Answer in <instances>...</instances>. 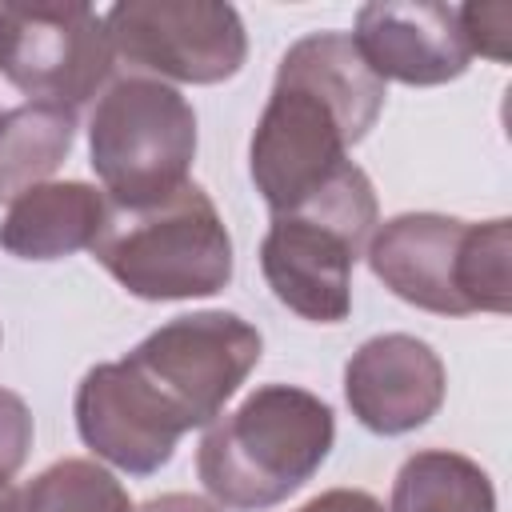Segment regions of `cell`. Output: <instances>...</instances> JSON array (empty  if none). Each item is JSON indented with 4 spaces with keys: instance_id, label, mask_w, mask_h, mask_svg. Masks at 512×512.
Returning <instances> with one entry per match:
<instances>
[{
    "instance_id": "8fae6325",
    "label": "cell",
    "mask_w": 512,
    "mask_h": 512,
    "mask_svg": "<svg viewBox=\"0 0 512 512\" xmlns=\"http://www.w3.org/2000/svg\"><path fill=\"white\" fill-rule=\"evenodd\" d=\"M348 36L384 84L396 80L408 88H432L464 76L472 64L456 4L376 0L356 12V32Z\"/></svg>"
},
{
    "instance_id": "6da1fadb",
    "label": "cell",
    "mask_w": 512,
    "mask_h": 512,
    "mask_svg": "<svg viewBox=\"0 0 512 512\" xmlns=\"http://www.w3.org/2000/svg\"><path fill=\"white\" fill-rule=\"evenodd\" d=\"M264 340L236 312H188L148 332L124 360L76 384L80 440L128 476H152L184 432L208 428L260 364Z\"/></svg>"
},
{
    "instance_id": "7c38bea8",
    "label": "cell",
    "mask_w": 512,
    "mask_h": 512,
    "mask_svg": "<svg viewBox=\"0 0 512 512\" xmlns=\"http://www.w3.org/2000/svg\"><path fill=\"white\" fill-rule=\"evenodd\" d=\"M108 208V196L84 180H44L8 204L0 220V248L16 260H64L92 248Z\"/></svg>"
},
{
    "instance_id": "277c9868",
    "label": "cell",
    "mask_w": 512,
    "mask_h": 512,
    "mask_svg": "<svg viewBox=\"0 0 512 512\" xmlns=\"http://www.w3.org/2000/svg\"><path fill=\"white\" fill-rule=\"evenodd\" d=\"M372 276L404 304L436 316L512 308V220L484 224L444 212H400L384 220L368 248Z\"/></svg>"
},
{
    "instance_id": "ac0fdd59",
    "label": "cell",
    "mask_w": 512,
    "mask_h": 512,
    "mask_svg": "<svg viewBox=\"0 0 512 512\" xmlns=\"http://www.w3.org/2000/svg\"><path fill=\"white\" fill-rule=\"evenodd\" d=\"M296 512H388V508L364 488H328L308 504H300Z\"/></svg>"
},
{
    "instance_id": "ba28073f",
    "label": "cell",
    "mask_w": 512,
    "mask_h": 512,
    "mask_svg": "<svg viewBox=\"0 0 512 512\" xmlns=\"http://www.w3.org/2000/svg\"><path fill=\"white\" fill-rule=\"evenodd\" d=\"M112 56L132 76L176 84H224L248 60V32L232 4L124 0L104 12Z\"/></svg>"
},
{
    "instance_id": "2e32d148",
    "label": "cell",
    "mask_w": 512,
    "mask_h": 512,
    "mask_svg": "<svg viewBox=\"0 0 512 512\" xmlns=\"http://www.w3.org/2000/svg\"><path fill=\"white\" fill-rule=\"evenodd\" d=\"M460 16V32L468 40V52L488 56L496 64H504L512 56V4L496 0V4H456Z\"/></svg>"
},
{
    "instance_id": "7a4b0ae2",
    "label": "cell",
    "mask_w": 512,
    "mask_h": 512,
    "mask_svg": "<svg viewBox=\"0 0 512 512\" xmlns=\"http://www.w3.org/2000/svg\"><path fill=\"white\" fill-rule=\"evenodd\" d=\"M384 96V80L348 32H308L280 56L248 144V172L272 216L296 208L348 164V148L380 120Z\"/></svg>"
},
{
    "instance_id": "8992f818",
    "label": "cell",
    "mask_w": 512,
    "mask_h": 512,
    "mask_svg": "<svg viewBox=\"0 0 512 512\" xmlns=\"http://www.w3.org/2000/svg\"><path fill=\"white\" fill-rule=\"evenodd\" d=\"M88 252L136 300L216 296L232 280V236L196 180L148 208H108Z\"/></svg>"
},
{
    "instance_id": "3957f363",
    "label": "cell",
    "mask_w": 512,
    "mask_h": 512,
    "mask_svg": "<svg viewBox=\"0 0 512 512\" xmlns=\"http://www.w3.org/2000/svg\"><path fill=\"white\" fill-rule=\"evenodd\" d=\"M336 444L332 408L296 384H264L216 416L196 448L204 492L232 512H264L300 492Z\"/></svg>"
},
{
    "instance_id": "52a82bcc",
    "label": "cell",
    "mask_w": 512,
    "mask_h": 512,
    "mask_svg": "<svg viewBox=\"0 0 512 512\" xmlns=\"http://www.w3.org/2000/svg\"><path fill=\"white\" fill-rule=\"evenodd\" d=\"M196 112L152 76L112 80L88 116V164L112 208H148L188 184Z\"/></svg>"
},
{
    "instance_id": "d6986e66",
    "label": "cell",
    "mask_w": 512,
    "mask_h": 512,
    "mask_svg": "<svg viewBox=\"0 0 512 512\" xmlns=\"http://www.w3.org/2000/svg\"><path fill=\"white\" fill-rule=\"evenodd\" d=\"M136 512H224V508L216 500H204V496H192V492H164V496L144 500Z\"/></svg>"
},
{
    "instance_id": "9a60e30c",
    "label": "cell",
    "mask_w": 512,
    "mask_h": 512,
    "mask_svg": "<svg viewBox=\"0 0 512 512\" xmlns=\"http://www.w3.org/2000/svg\"><path fill=\"white\" fill-rule=\"evenodd\" d=\"M12 512H136L128 488L96 460H56L12 496Z\"/></svg>"
},
{
    "instance_id": "30bf717a",
    "label": "cell",
    "mask_w": 512,
    "mask_h": 512,
    "mask_svg": "<svg viewBox=\"0 0 512 512\" xmlns=\"http://www.w3.org/2000/svg\"><path fill=\"white\" fill-rule=\"evenodd\" d=\"M444 364L432 344L408 332L364 340L344 364V400L352 416L376 436H404L424 428L444 404Z\"/></svg>"
},
{
    "instance_id": "5bb4252c",
    "label": "cell",
    "mask_w": 512,
    "mask_h": 512,
    "mask_svg": "<svg viewBox=\"0 0 512 512\" xmlns=\"http://www.w3.org/2000/svg\"><path fill=\"white\" fill-rule=\"evenodd\" d=\"M388 512H496V488L476 460L424 448L400 464Z\"/></svg>"
},
{
    "instance_id": "4fadbf2b",
    "label": "cell",
    "mask_w": 512,
    "mask_h": 512,
    "mask_svg": "<svg viewBox=\"0 0 512 512\" xmlns=\"http://www.w3.org/2000/svg\"><path fill=\"white\" fill-rule=\"evenodd\" d=\"M76 144V112L56 104H16L0 112V200L44 184Z\"/></svg>"
},
{
    "instance_id": "5b68a950",
    "label": "cell",
    "mask_w": 512,
    "mask_h": 512,
    "mask_svg": "<svg viewBox=\"0 0 512 512\" xmlns=\"http://www.w3.org/2000/svg\"><path fill=\"white\" fill-rule=\"evenodd\" d=\"M376 188L360 164H344L296 208L276 212L260 240V272L272 296L312 324L352 312V268L376 232Z\"/></svg>"
},
{
    "instance_id": "9c48e42d",
    "label": "cell",
    "mask_w": 512,
    "mask_h": 512,
    "mask_svg": "<svg viewBox=\"0 0 512 512\" xmlns=\"http://www.w3.org/2000/svg\"><path fill=\"white\" fill-rule=\"evenodd\" d=\"M104 16L88 4H0V76L32 104L84 108L112 76Z\"/></svg>"
},
{
    "instance_id": "ffe728a7",
    "label": "cell",
    "mask_w": 512,
    "mask_h": 512,
    "mask_svg": "<svg viewBox=\"0 0 512 512\" xmlns=\"http://www.w3.org/2000/svg\"><path fill=\"white\" fill-rule=\"evenodd\" d=\"M12 496H16L12 480H0V512H12Z\"/></svg>"
},
{
    "instance_id": "e0dca14e",
    "label": "cell",
    "mask_w": 512,
    "mask_h": 512,
    "mask_svg": "<svg viewBox=\"0 0 512 512\" xmlns=\"http://www.w3.org/2000/svg\"><path fill=\"white\" fill-rule=\"evenodd\" d=\"M32 452V412L28 404L0 388V480H12Z\"/></svg>"
}]
</instances>
